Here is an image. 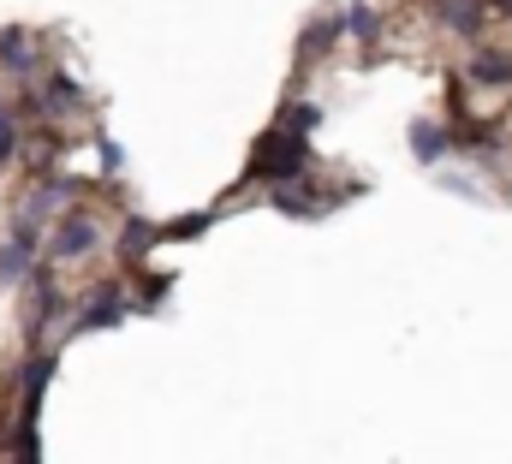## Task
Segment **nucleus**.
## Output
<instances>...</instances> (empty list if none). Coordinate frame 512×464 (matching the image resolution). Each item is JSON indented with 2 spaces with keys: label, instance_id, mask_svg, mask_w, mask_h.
<instances>
[{
  "label": "nucleus",
  "instance_id": "obj_1",
  "mask_svg": "<svg viewBox=\"0 0 512 464\" xmlns=\"http://www.w3.org/2000/svg\"><path fill=\"white\" fill-rule=\"evenodd\" d=\"M256 179H268V185H280V179H298L304 173V137L298 131H268L262 143H256V161H251Z\"/></svg>",
  "mask_w": 512,
  "mask_h": 464
},
{
  "label": "nucleus",
  "instance_id": "obj_2",
  "mask_svg": "<svg viewBox=\"0 0 512 464\" xmlns=\"http://www.w3.org/2000/svg\"><path fill=\"white\" fill-rule=\"evenodd\" d=\"M120 316H126V298H120V292H102V298L84 310V322H78V328H108V322H120Z\"/></svg>",
  "mask_w": 512,
  "mask_h": 464
},
{
  "label": "nucleus",
  "instance_id": "obj_3",
  "mask_svg": "<svg viewBox=\"0 0 512 464\" xmlns=\"http://www.w3.org/2000/svg\"><path fill=\"white\" fill-rule=\"evenodd\" d=\"M90 244H96V227H90V221H72V227L54 232V250H60V256H84Z\"/></svg>",
  "mask_w": 512,
  "mask_h": 464
},
{
  "label": "nucleus",
  "instance_id": "obj_4",
  "mask_svg": "<svg viewBox=\"0 0 512 464\" xmlns=\"http://www.w3.org/2000/svg\"><path fill=\"white\" fill-rule=\"evenodd\" d=\"M274 209H286V215H322V209H328V203H310V197H304V191H292V185H286V179H280V191H274Z\"/></svg>",
  "mask_w": 512,
  "mask_h": 464
},
{
  "label": "nucleus",
  "instance_id": "obj_5",
  "mask_svg": "<svg viewBox=\"0 0 512 464\" xmlns=\"http://www.w3.org/2000/svg\"><path fill=\"white\" fill-rule=\"evenodd\" d=\"M0 60H6V66H30V60H36V54H30V36H24V30H6V36H0Z\"/></svg>",
  "mask_w": 512,
  "mask_h": 464
},
{
  "label": "nucleus",
  "instance_id": "obj_6",
  "mask_svg": "<svg viewBox=\"0 0 512 464\" xmlns=\"http://www.w3.org/2000/svg\"><path fill=\"white\" fill-rule=\"evenodd\" d=\"M507 78H512L507 54H483V60H477V84H507Z\"/></svg>",
  "mask_w": 512,
  "mask_h": 464
},
{
  "label": "nucleus",
  "instance_id": "obj_7",
  "mask_svg": "<svg viewBox=\"0 0 512 464\" xmlns=\"http://www.w3.org/2000/svg\"><path fill=\"white\" fill-rule=\"evenodd\" d=\"M411 143H417V155H423V161H435V155L447 149V137H441L435 125H417V131H411Z\"/></svg>",
  "mask_w": 512,
  "mask_h": 464
},
{
  "label": "nucleus",
  "instance_id": "obj_8",
  "mask_svg": "<svg viewBox=\"0 0 512 464\" xmlns=\"http://www.w3.org/2000/svg\"><path fill=\"white\" fill-rule=\"evenodd\" d=\"M441 18H453L459 30H477V6L471 0H441Z\"/></svg>",
  "mask_w": 512,
  "mask_h": 464
},
{
  "label": "nucleus",
  "instance_id": "obj_9",
  "mask_svg": "<svg viewBox=\"0 0 512 464\" xmlns=\"http://www.w3.org/2000/svg\"><path fill=\"white\" fill-rule=\"evenodd\" d=\"M24 262H30V244L18 238V250H6V256H0V280H18V274H24Z\"/></svg>",
  "mask_w": 512,
  "mask_h": 464
},
{
  "label": "nucleus",
  "instance_id": "obj_10",
  "mask_svg": "<svg viewBox=\"0 0 512 464\" xmlns=\"http://www.w3.org/2000/svg\"><path fill=\"white\" fill-rule=\"evenodd\" d=\"M346 30H352V36H376V12H370V6H352V12H346Z\"/></svg>",
  "mask_w": 512,
  "mask_h": 464
},
{
  "label": "nucleus",
  "instance_id": "obj_11",
  "mask_svg": "<svg viewBox=\"0 0 512 464\" xmlns=\"http://www.w3.org/2000/svg\"><path fill=\"white\" fill-rule=\"evenodd\" d=\"M310 125H316V108H292V114H286V131H298V137H304Z\"/></svg>",
  "mask_w": 512,
  "mask_h": 464
},
{
  "label": "nucleus",
  "instance_id": "obj_12",
  "mask_svg": "<svg viewBox=\"0 0 512 464\" xmlns=\"http://www.w3.org/2000/svg\"><path fill=\"white\" fill-rule=\"evenodd\" d=\"M203 221H209V215H185V221L167 232V238H191V232H203Z\"/></svg>",
  "mask_w": 512,
  "mask_h": 464
},
{
  "label": "nucleus",
  "instance_id": "obj_13",
  "mask_svg": "<svg viewBox=\"0 0 512 464\" xmlns=\"http://www.w3.org/2000/svg\"><path fill=\"white\" fill-rule=\"evenodd\" d=\"M501 6H507V12H512V0H501Z\"/></svg>",
  "mask_w": 512,
  "mask_h": 464
}]
</instances>
